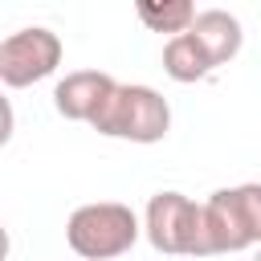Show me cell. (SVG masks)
Segmentation results:
<instances>
[{
  "label": "cell",
  "mask_w": 261,
  "mask_h": 261,
  "mask_svg": "<svg viewBox=\"0 0 261 261\" xmlns=\"http://www.w3.org/2000/svg\"><path fill=\"white\" fill-rule=\"evenodd\" d=\"M90 126L106 139H126L139 147L163 143L171 130V106L155 86L143 82H114V90L106 94V102L98 106V114L90 118Z\"/></svg>",
  "instance_id": "6da1fadb"
},
{
  "label": "cell",
  "mask_w": 261,
  "mask_h": 261,
  "mask_svg": "<svg viewBox=\"0 0 261 261\" xmlns=\"http://www.w3.org/2000/svg\"><path fill=\"white\" fill-rule=\"evenodd\" d=\"M139 237H143L139 212L130 204H118V200L82 204L65 220V245L82 261H114V257L130 253Z\"/></svg>",
  "instance_id": "7a4b0ae2"
},
{
  "label": "cell",
  "mask_w": 261,
  "mask_h": 261,
  "mask_svg": "<svg viewBox=\"0 0 261 261\" xmlns=\"http://www.w3.org/2000/svg\"><path fill=\"white\" fill-rule=\"evenodd\" d=\"M200 220H204L208 257L253 249L261 241V184L216 188L200 204Z\"/></svg>",
  "instance_id": "3957f363"
},
{
  "label": "cell",
  "mask_w": 261,
  "mask_h": 261,
  "mask_svg": "<svg viewBox=\"0 0 261 261\" xmlns=\"http://www.w3.org/2000/svg\"><path fill=\"white\" fill-rule=\"evenodd\" d=\"M139 228H143V237L151 241L155 253H167V257H208L200 204L192 196L175 192V188L155 192L147 200Z\"/></svg>",
  "instance_id": "277c9868"
},
{
  "label": "cell",
  "mask_w": 261,
  "mask_h": 261,
  "mask_svg": "<svg viewBox=\"0 0 261 261\" xmlns=\"http://www.w3.org/2000/svg\"><path fill=\"white\" fill-rule=\"evenodd\" d=\"M61 37L45 24H29V29H16L0 41V86L8 90H29L45 77L57 73L61 65Z\"/></svg>",
  "instance_id": "5b68a950"
},
{
  "label": "cell",
  "mask_w": 261,
  "mask_h": 261,
  "mask_svg": "<svg viewBox=\"0 0 261 261\" xmlns=\"http://www.w3.org/2000/svg\"><path fill=\"white\" fill-rule=\"evenodd\" d=\"M114 90V77L102 69H73L53 86V110L69 122H86L98 114V106L106 102V94Z\"/></svg>",
  "instance_id": "8992f818"
},
{
  "label": "cell",
  "mask_w": 261,
  "mask_h": 261,
  "mask_svg": "<svg viewBox=\"0 0 261 261\" xmlns=\"http://www.w3.org/2000/svg\"><path fill=\"white\" fill-rule=\"evenodd\" d=\"M188 33L204 45L212 69L228 65V61L241 53V45H245V29H241V20H237L228 8H204V12H196L192 24H188Z\"/></svg>",
  "instance_id": "52a82bcc"
},
{
  "label": "cell",
  "mask_w": 261,
  "mask_h": 261,
  "mask_svg": "<svg viewBox=\"0 0 261 261\" xmlns=\"http://www.w3.org/2000/svg\"><path fill=\"white\" fill-rule=\"evenodd\" d=\"M163 73L179 86H192V82H204L212 73V61L204 53V45L184 29V33H171L163 41Z\"/></svg>",
  "instance_id": "ba28073f"
},
{
  "label": "cell",
  "mask_w": 261,
  "mask_h": 261,
  "mask_svg": "<svg viewBox=\"0 0 261 261\" xmlns=\"http://www.w3.org/2000/svg\"><path fill=\"white\" fill-rule=\"evenodd\" d=\"M135 12L139 20L151 29V33H184L196 16V0H135Z\"/></svg>",
  "instance_id": "9c48e42d"
},
{
  "label": "cell",
  "mask_w": 261,
  "mask_h": 261,
  "mask_svg": "<svg viewBox=\"0 0 261 261\" xmlns=\"http://www.w3.org/2000/svg\"><path fill=\"white\" fill-rule=\"evenodd\" d=\"M12 130H16V114H12V102L0 94V147H8Z\"/></svg>",
  "instance_id": "30bf717a"
},
{
  "label": "cell",
  "mask_w": 261,
  "mask_h": 261,
  "mask_svg": "<svg viewBox=\"0 0 261 261\" xmlns=\"http://www.w3.org/2000/svg\"><path fill=\"white\" fill-rule=\"evenodd\" d=\"M8 249H12V237H8V228L0 224V261H8Z\"/></svg>",
  "instance_id": "8fae6325"
}]
</instances>
